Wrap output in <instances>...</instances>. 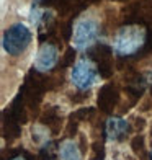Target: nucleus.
Returning a JSON list of instances; mask_svg holds the SVG:
<instances>
[{
    "instance_id": "1",
    "label": "nucleus",
    "mask_w": 152,
    "mask_h": 160,
    "mask_svg": "<svg viewBox=\"0 0 152 160\" xmlns=\"http://www.w3.org/2000/svg\"><path fill=\"white\" fill-rule=\"evenodd\" d=\"M147 44L146 30L137 25H128L118 30L113 39V51L119 57L134 56L142 46Z\"/></svg>"
},
{
    "instance_id": "2",
    "label": "nucleus",
    "mask_w": 152,
    "mask_h": 160,
    "mask_svg": "<svg viewBox=\"0 0 152 160\" xmlns=\"http://www.w3.org/2000/svg\"><path fill=\"white\" fill-rule=\"evenodd\" d=\"M100 36V25L95 18L84 17L75 21L72 28V44L79 51L89 49Z\"/></svg>"
},
{
    "instance_id": "3",
    "label": "nucleus",
    "mask_w": 152,
    "mask_h": 160,
    "mask_svg": "<svg viewBox=\"0 0 152 160\" xmlns=\"http://www.w3.org/2000/svg\"><path fill=\"white\" fill-rule=\"evenodd\" d=\"M31 39H33V34L30 31V28L23 23H15L3 33L2 44L7 54L20 56L31 44Z\"/></svg>"
},
{
    "instance_id": "4",
    "label": "nucleus",
    "mask_w": 152,
    "mask_h": 160,
    "mask_svg": "<svg viewBox=\"0 0 152 160\" xmlns=\"http://www.w3.org/2000/svg\"><path fill=\"white\" fill-rule=\"evenodd\" d=\"M70 78H72V83H74V87L77 90H80V92L90 90L100 78L95 62L92 59H87V57L79 59L72 65Z\"/></svg>"
},
{
    "instance_id": "5",
    "label": "nucleus",
    "mask_w": 152,
    "mask_h": 160,
    "mask_svg": "<svg viewBox=\"0 0 152 160\" xmlns=\"http://www.w3.org/2000/svg\"><path fill=\"white\" fill-rule=\"evenodd\" d=\"M59 61V51L53 44V42H44L38 54H36V61H34V69L38 72H49Z\"/></svg>"
},
{
    "instance_id": "6",
    "label": "nucleus",
    "mask_w": 152,
    "mask_h": 160,
    "mask_svg": "<svg viewBox=\"0 0 152 160\" xmlns=\"http://www.w3.org/2000/svg\"><path fill=\"white\" fill-rule=\"evenodd\" d=\"M105 132H106V137L110 141H121L129 132V122L124 118L113 116V118H110L106 121Z\"/></svg>"
},
{
    "instance_id": "7",
    "label": "nucleus",
    "mask_w": 152,
    "mask_h": 160,
    "mask_svg": "<svg viewBox=\"0 0 152 160\" xmlns=\"http://www.w3.org/2000/svg\"><path fill=\"white\" fill-rule=\"evenodd\" d=\"M57 155H59L61 160H82V152L79 149V144L72 139L64 141L59 145Z\"/></svg>"
},
{
    "instance_id": "8",
    "label": "nucleus",
    "mask_w": 152,
    "mask_h": 160,
    "mask_svg": "<svg viewBox=\"0 0 152 160\" xmlns=\"http://www.w3.org/2000/svg\"><path fill=\"white\" fill-rule=\"evenodd\" d=\"M118 101V92L113 85H105L101 88L100 95H98V105L103 108V110H110V108H114Z\"/></svg>"
},
{
    "instance_id": "9",
    "label": "nucleus",
    "mask_w": 152,
    "mask_h": 160,
    "mask_svg": "<svg viewBox=\"0 0 152 160\" xmlns=\"http://www.w3.org/2000/svg\"><path fill=\"white\" fill-rule=\"evenodd\" d=\"M33 139L38 142V144H46L48 139H49V131L44 128V126H34L33 128Z\"/></svg>"
},
{
    "instance_id": "10",
    "label": "nucleus",
    "mask_w": 152,
    "mask_h": 160,
    "mask_svg": "<svg viewBox=\"0 0 152 160\" xmlns=\"http://www.w3.org/2000/svg\"><path fill=\"white\" fill-rule=\"evenodd\" d=\"M12 160H25L23 157H15V158H12Z\"/></svg>"
},
{
    "instance_id": "11",
    "label": "nucleus",
    "mask_w": 152,
    "mask_h": 160,
    "mask_svg": "<svg viewBox=\"0 0 152 160\" xmlns=\"http://www.w3.org/2000/svg\"><path fill=\"white\" fill-rule=\"evenodd\" d=\"M150 160H152V150H150Z\"/></svg>"
}]
</instances>
